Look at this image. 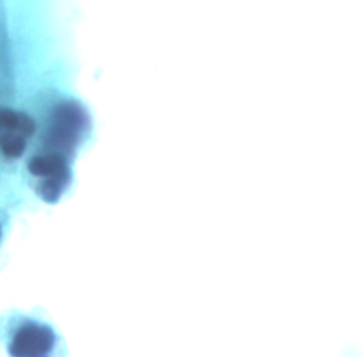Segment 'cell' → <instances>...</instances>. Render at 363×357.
I'll return each mask as SVG.
<instances>
[{
  "label": "cell",
  "instance_id": "obj_2",
  "mask_svg": "<svg viewBox=\"0 0 363 357\" xmlns=\"http://www.w3.org/2000/svg\"><path fill=\"white\" fill-rule=\"evenodd\" d=\"M4 343L10 357H61L64 348L51 324L24 314L7 323Z\"/></svg>",
  "mask_w": 363,
  "mask_h": 357
},
{
  "label": "cell",
  "instance_id": "obj_1",
  "mask_svg": "<svg viewBox=\"0 0 363 357\" xmlns=\"http://www.w3.org/2000/svg\"><path fill=\"white\" fill-rule=\"evenodd\" d=\"M7 7L0 0V163L24 164L43 150L64 116L68 96L23 75Z\"/></svg>",
  "mask_w": 363,
  "mask_h": 357
},
{
  "label": "cell",
  "instance_id": "obj_3",
  "mask_svg": "<svg viewBox=\"0 0 363 357\" xmlns=\"http://www.w3.org/2000/svg\"><path fill=\"white\" fill-rule=\"evenodd\" d=\"M1 234H3V227H1V222H0V238H1Z\"/></svg>",
  "mask_w": 363,
  "mask_h": 357
}]
</instances>
